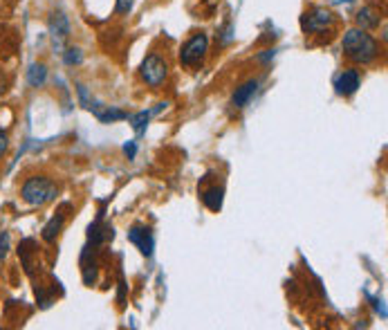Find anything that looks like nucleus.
<instances>
[{"label": "nucleus", "mask_w": 388, "mask_h": 330, "mask_svg": "<svg viewBox=\"0 0 388 330\" xmlns=\"http://www.w3.org/2000/svg\"><path fill=\"white\" fill-rule=\"evenodd\" d=\"M341 52L354 66H373L382 54V45L366 29L350 27L341 38Z\"/></svg>", "instance_id": "obj_1"}, {"label": "nucleus", "mask_w": 388, "mask_h": 330, "mask_svg": "<svg viewBox=\"0 0 388 330\" xmlns=\"http://www.w3.org/2000/svg\"><path fill=\"white\" fill-rule=\"evenodd\" d=\"M56 193H59V187L47 175H29L21 187L23 203L29 207H45L47 203L56 200Z\"/></svg>", "instance_id": "obj_2"}, {"label": "nucleus", "mask_w": 388, "mask_h": 330, "mask_svg": "<svg viewBox=\"0 0 388 330\" xmlns=\"http://www.w3.org/2000/svg\"><path fill=\"white\" fill-rule=\"evenodd\" d=\"M168 75H171V66H168V59L164 54L153 50L144 56V61L140 66L142 84H146L148 88H153V90H159V88L168 81Z\"/></svg>", "instance_id": "obj_3"}, {"label": "nucleus", "mask_w": 388, "mask_h": 330, "mask_svg": "<svg viewBox=\"0 0 388 330\" xmlns=\"http://www.w3.org/2000/svg\"><path fill=\"white\" fill-rule=\"evenodd\" d=\"M337 27V16L333 10H328V7H310V10H305L303 16H301V29L305 36H319V34H328L333 38V31Z\"/></svg>", "instance_id": "obj_4"}, {"label": "nucleus", "mask_w": 388, "mask_h": 330, "mask_svg": "<svg viewBox=\"0 0 388 330\" xmlns=\"http://www.w3.org/2000/svg\"><path fill=\"white\" fill-rule=\"evenodd\" d=\"M209 54V34L207 31H196L180 50V63L184 68H200Z\"/></svg>", "instance_id": "obj_5"}, {"label": "nucleus", "mask_w": 388, "mask_h": 330, "mask_svg": "<svg viewBox=\"0 0 388 330\" xmlns=\"http://www.w3.org/2000/svg\"><path fill=\"white\" fill-rule=\"evenodd\" d=\"M47 29H50L54 50H61L63 43H66L70 38V34H72L70 18L61 10H56V12L50 14V18H47Z\"/></svg>", "instance_id": "obj_6"}, {"label": "nucleus", "mask_w": 388, "mask_h": 330, "mask_svg": "<svg viewBox=\"0 0 388 330\" xmlns=\"http://www.w3.org/2000/svg\"><path fill=\"white\" fill-rule=\"evenodd\" d=\"M361 88V72L357 68H344L335 77V92L339 97H352Z\"/></svg>", "instance_id": "obj_7"}, {"label": "nucleus", "mask_w": 388, "mask_h": 330, "mask_svg": "<svg viewBox=\"0 0 388 330\" xmlns=\"http://www.w3.org/2000/svg\"><path fill=\"white\" fill-rule=\"evenodd\" d=\"M384 21V10H379L377 5L368 3V5H361L357 14H354V25H357L359 29H377L379 25H382Z\"/></svg>", "instance_id": "obj_8"}, {"label": "nucleus", "mask_w": 388, "mask_h": 330, "mask_svg": "<svg viewBox=\"0 0 388 330\" xmlns=\"http://www.w3.org/2000/svg\"><path fill=\"white\" fill-rule=\"evenodd\" d=\"M128 240L140 249L144 256H153V249H155V236L146 225H133L128 229Z\"/></svg>", "instance_id": "obj_9"}, {"label": "nucleus", "mask_w": 388, "mask_h": 330, "mask_svg": "<svg viewBox=\"0 0 388 330\" xmlns=\"http://www.w3.org/2000/svg\"><path fill=\"white\" fill-rule=\"evenodd\" d=\"M70 209H72L70 203L61 205V207H59V212H56V214L52 216V218H50V223H47L45 227H43V231H40V236H43L45 243H54V240L59 238L61 229H63V225H66V218H68V212H70Z\"/></svg>", "instance_id": "obj_10"}, {"label": "nucleus", "mask_w": 388, "mask_h": 330, "mask_svg": "<svg viewBox=\"0 0 388 330\" xmlns=\"http://www.w3.org/2000/svg\"><path fill=\"white\" fill-rule=\"evenodd\" d=\"M258 84H261L258 79H247L245 84H240L231 94V106L233 108H245L247 103L254 99V94L258 90Z\"/></svg>", "instance_id": "obj_11"}, {"label": "nucleus", "mask_w": 388, "mask_h": 330, "mask_svg": "<svg viewBox=\"0 0 388 330\" xmlns=\"http://www.w3.org/2000/svg\"><path fill=\"white\" fill-rule=\"evenodd\" d=\"M202 196V203H205V207L209 209V212H220L222 209V203H224V189L220 187V184H211V187L202 189L200 191Z\"/></svg>", "instance_id": "obj_12"}, {"label": "nucleus", "mask_w": 388, "mask_h": 330, "mask_svg": "<svg viewBox=\"0 0 388 330\" xmlns=\"http://www.w3.org/2000/svg\"><path fill=\"white\" fill-rule=\"evenodd\" d=\"M38 254V249H36V240L34 238H25V240H21V245H18V256H21V261H23V268H25V272L29 277H34V256Z\"/></svg>", "instance_id": "obj_13"}, {"label": "nucleus", "mask_w": 388, "mask_h": 330, "mask_svg": "<svg viewBox=\"0 0 388 330\" xmlns=\"http://www.w3.org/2000/svg\"><path fill=\"white\" fill-rule=\"evenodd\" d=\"M27 86L29 88H43L45 81H47V66L45 63H31V66L27 68Z\"/></svg>", "instance_id": "obj_14"}, {"label": "nucleus", "mask_w": 388, "mask_h": 330, "mask_svg": "<svg viewBox=\"0 0 388 330\" xmlns=\"http://www.w3.org/2000/svg\"><path fill=\"white\" fill-rule=\"evenodd\" d=\"M153 117V112L151 110H142V112H137V115H128V119H131V126H133V131L137 135H144L146 133V126H148V119Z\"/></svg>", "instance_id": "obj_15"}, {"label": "nucleus", "mask_w": 388, "mask_h": 330, "mask_svg": "<svg viewBox=\"0 0 388 330\" xmlns=\"http://www.w3.org/2000/svg\"><path fill=\"white\" fill-rule=\"evenodd\" d=\"M61 54H63V63L70 68L83 63V50H81V47H66V52H61Z\"/></svg>", "instance_id": "obj_16"}, {"label": "nucleus", "mask_w": 388, "mask_h": 330, "mask_svg": "<svg viewBox=\"0 0 388 330\" xmlns=\"http://www.w3.org/2000/svg\"><path fill=\"white\" fill-rule=\"evenodd\" d=\"M10 247H12L10 231H0V261L7 259V254H10Z\"/></svg>", "instance_id": "obj_17"}, {"label": "nucleus", "mask_w": 388, "mask_h": 330, "mask_svg": "<svg viewBox=\"0 0 388 330\" xmlns=\"http://www.w3.org/2000/svg\"><path fill=\"white\" fill-rule=\"evenodd\" d=\"M133 12V0H115V14L128 16Z\"/></svg>", "instance_id": "obj_18"}, {"label": "nucleus", "mask_w": 388, "mask_h": 330, "mask_svg": "<svg viewBox=\"0 0 388 330\" xmlns=\"http://www.w3.org/2000/svg\"><path fill=\"white\" fill-rule=\"evenodd\" d=\"M231 38H233V27H231V23H227V25H224V29L220 31V45L231 43Z\"/></svg>", "instance_id": "obj_19"}, {"label": "nucleus", "mask_w": 388, "mask_h": 330, "mask_svg": "<svg viewBox=\"0 0 388 330\" xmlns=\"http://www.w3.org/2000/svg\"><path fill=\"white\" fill-rule=\"evenodd\" d=\"M10 151V138H7V133L0 128V160L5 157V153Z\"/></svg>", "instance_id": "obj_20"}, {"label": "nucleus", "mask_w": 388, "mask_h": 330, "mask_svg": "<svg viewBox=\"0 0 388 330\" xmlns=\"http://www.w3.org/2000/svg\"><path fill=\"white\" fill-rule=\"evenodd\" d=\"M124 153H126L128 160H135V155H137V142L135 140H128L124 144Z\"/></svg>", "instance_id": "obj_21"}, {"label": "nucleus", "mask_w": 388, "mask_h": 330, "mask_svg": "<svg viewBox=\"0 0 388 330\" xmlns=\"http://www.w3.org/2000/svg\"><path fill=\"white\" fill-rule=\"evenodd\" d=\"M7 88H10V79H7V75L3 70H0V97H3L7 92Z\"/></svg>", "instance_id": "obj_22"}, {"label": "nucleus", "mask_w": 388, "mask_h": 330, "mask_svg": "<svg viewBox=\"0 0 388 330\" xmlns=\"http://www.w3.org/2000/svg\"><path fill=\"white\" fill-rule=\"evenodd\" d=\"M274 52H276V50H263V54H258V56H256V61L268 63V61H272V59H274Z\"/></svg>", "instance_id": "obj_23"}]
</instances>
